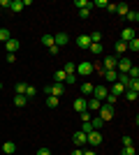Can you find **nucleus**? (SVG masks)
Listing matches in <instances>:
<instances>
[{
    "instance_id": "nucleus-1",
    "label": "nucleus",
    "mask_w": 139,
    "mask_h": 155,
    "mask_svg": "<svg viewBox=\"0 0 139 155\" xmlns=\"http://www.w3.org/2000/svg\"><path fill=\"white\" fill-rule=\"evenodd\" d=\"M74 74H79V77H91V74H93V63H88V60H79Z\"/></svg>"
},
{
    "instance_id": "nucleus-2",
    "label": "nucleus",
    "mask_w": 139,
    "mask_h": 155,
    "mask_svg": "<svg viewBox=\"0 0 139 155\" xmlns=\"http://www.w3.org/2000/svg\"><path fill=\"white\" fill-rule=\"evenodd\" d=\"M98 118H102V123L111 120V118H114V107H109V104H102V107L98 109Z\"/></svg>"
},
{
    "instance_id": "nucleus-3",
    "label": "nucleus",
    "mask_w": 139,
    "mask_h": 155,
    "mask_svg": "<svg viewBox=\"0 0 139 155\" xmlns=\"http://www.w3.org/2000/svg\"><path fill=\"white\" fill-rule=\"evenodd\" d=\"M86 143L91 146V148H95V146H100V143H102V134H100V130L88 132V134H86Z\"/></svg>"
},
{
    "instance_id": "nucleus-4",
    "label": "nucleus",
    "mask_w": 139,
    "mask_h": 155,
    "mask_svg": "<svg viewBox=\"0 0 139 155\" xmlns=\"http://www.w3.org/2000/svg\"><path fill=\"white\" fill-rule=\"evenodd\" d=\"M130 67H132V60L127 58V56H121V58L116 60V72H123V74H125Z\"/></svg>"
},
{
    "instance_id": "nucleus-5",
    "label": "nucleus",
    "mask_w": 139,
    "mask_h": 155,
    "mask_svg": "<svg viewBox=\"0 0 139 155\" xmlns=\"http://www.w3.org/2000/svg\"><path fill=\"white\" fill-rule=\"evenodd\" d=\"M107 95H109V88H107V86H102V84L93 86V97H95V100H100V102H102Z\"/></svg>"
},
{
    "instance_id": "nucleus-6",
    "label": "nucleus",
    "mask_w": 139,
    "mask_h": 155,
    "mask_svg": "<svg viewBox=\"0 0 139 155\" xmlns=\"http://www.w3.org/2000/svg\"><path fill=\"white\" fill-rule=\"evenodd\" d=\"M2 46H5V51H7V53H16V51L21 49V42H19L16 37H12L9 42H5Z\"/></svg>"
},
{
    "instance_id": "nucleus-7",
    "label": "nucleus",
    "mask_w": 139,
    "mask_h": 155,
    "mask_svg": "<svg viewBox=\"0 0 139 155\" xmlns=\"http://www.w3.org/2000/svg\"><path fill=\"white\" fill-rule=\"evenodd\" d=\"M67 42H70V35H67V32H56V35H53V44L58 46H63V44H67Z\"/></svg>"
},
{
    "instance_id": "nucleus-8",
    "label": "nucleus",
    "mask_w": 139,
    "mask_h": 155,
    "mask_svg": "<svg viewBox=\"0 0 139 155\" xmlns=\"http://www.w3.org/2000/svg\"><path fill=\"white\" fill-rule=\"evenodd\" d=\"M72 141H74V146H77V148H81V146H86V134H84L81 130H77V132L72 134Z\"/></svg>"
},
{
    "instance_id": "nucleus-9",
    "label": "nucleus",
    "mask_w": 139,
    "mask_h": 155,
    "mask_svg": "<svg viewBox=\"0 0 139 155\" xmlns=\"http://www.w3.org/2000/svg\"><path fill=\"white\" fill-rule=\"evenodd\" d=\"M116 56H107L104 60H102V65H100V67H102V70H116Z\"/></svg>"
},
{
    "instance_id": "nucleus-10",
    "label": "nucleus",
    "mask_w": 139,
    "mask_h": 155,
    "mask_svg": "<svg viewBox=\"0 0 139 155\" xmlns=\"http://www.w3.org/2000/svg\"><path fill=\"white\" fill-rule=\"evenodd\" d=\"M134 37H137V35H134V28H130V26L123 28V32H121V42H125V44H127V42L134 39Z\"/></svg>"
},
{
    "instance_id": "nucleus-11",
    "label": "nucleus",
    "mask_w": 139,
    "mask_h": 155,
    "mask_svg": "<svg viewBox=\"0 0 139 155\" xmlns=\"http://www.w3.org/2000/svg\"><path fill=\"white\" fill-rule=\"evenodd\" d=\"M109 93H111L114 97H121V95H123V93H125V86L116 81V84H111V88H109Z\"/></svg>"
},
{
    "instance_id": "nucleus-12",
    "label": "nucleus",
    "mask_w": 139,
    "mask_h": 155,
    "mask_svg": "<svg viewBox=\"0 0 139 155\" xmlns=\"http://www.w3.org/2000/svg\"><path fill=\"white\" fill-rule=\"evenodd\" d=\"M72 107H74V111H77V114H81V111H86V97H77Z\"/></svg>"
},
{
    "instance_id": "nucleus-13",
    "label": "nucleus",
    "mask_w": 139,
    "mask_h": 155,
    "mask_svg": "<svg viewBox=\"0 0 139 155\" xmlns=\"http://www.w3.org/2000/svg\"><path fill=\"white\" fill-rule=\"evenodd\" d=\"M100 107H102V102H100V100H95V97H93V100H86V111H98Z\"/></svg>"
},
{
    "instance_id": "nucleus-14",
    "label": "nucleus",
    "mask_w": 139,
    "mask_h": 155,
    "mask_svg": "<svg viewBox=\"0 0 139 155\" xmlns=\"http://www.w3.org/2000/svg\"><path fill=\"white\" fill-rule=\"evenodd\" d=\"M2 153H5V155H14V153H16V143H14V141H5V143H2Z\"/></svg>"
},
{
    "instance_id": "nucleus-15",
    "label": "nucleus",
    "mask_w": 139,
    "mask_h": 155,
    "mask_svg": "<svg viewBox=\"0 0 139 155\" xmlns=\"http://www.w3.org/2000/svg\"><path fill=\"white\" fill-rule=\"evenodd\" d=\"M9 12H14V14L23 12V0H12L9 2Z\"/></svg>"
},
{
    "instance_id": "nucleus-16",
    "label": "nucleus",
    "mask_w": 139,
    "mask_h": 155,
    "mask_svg": "<svg viewBox=\"0 0 139 155\" xmlns=\"http://www.w3.org/2000/svg\"><path fill=\"white\" fill-rule=\"evenodd\" d=\"M102 77H104L107 81L116 84V79H118V72H116V70H104V72H102Z\"/></svg>"
},
{
    "instance_id": "nucleus-17",
    "label": "nucleus",
    "mask_w": 139,
    "mask_h": 155,
    "mask_svg": "<svg viewBox=\"0 0 139 155\" xmlns=\"http://www.w3.org/2000/svg\"><path fill=\"white\" fill-rule=\"evenodd\" d=\"M127 12H130V5H127V2H118V5H116V14H118V16H125Z\"/></svg>"
},
{
    "instance_id": "nucleus-18",
    "label": "nucleus",
    "mask_w": 139,
    "mask_h": 155,
    "mask_svg": "<svg viewBox=\"0 0 139 155\" xmlns=\"http://www.w3.org/2000/svg\"><path fill=\"white\" fill-rule=\"evenodd\" d=\"M63 93H65L63 84H53V86H51V95H53V97H63Z\"/></svg>"
},
{
    "instance_id": "nucleus-19",
    "label": "nucleus",
    "mask_w": 139,
    "mask_h": 155,
    "mask_svg": "<svg viewBox=\"0 0 139 155\" xmlns=\"http://www.w3.org/2000/svg\"><path fill=\"white\" fill-rule=\"evenodd\" d=\"M9 39H12V32L7 30V28H0V44H5Z\"/></svg>"
},
{
    "instance_id": "nucleus-20",
    "label": "nucleus",
    "mask_w": 139,
    "mask_h": 155,
    "mask_svg": "<svg viewBox=\"0 0 139 155\" xmlns=\"http://www.w3.org/2000/svg\"><path fill=\"white\" fill-rule=\"evenodd\" d=\"M58 104H60V97H53V95L46 97V107H49V109H56Z\"/></svg>"
},
{
    "instance_id": "nucleus-21",
    "label": "nucleus",
    "mask_w": 139,
    "mask_h": 155,
    "mask_svg": "<svg viewBox=\"0 0 139 155\" xmlns=\"http://www.w3.org/2000/svg\"><path fill=\"white\" fill-rule=\"evenodd\" d=\"M81 93H84V97L93 95V84H91V81H86V84H81Z\"/></svg>"
},
{
    "instance_id": "nucleus-22",
    "label": "nucleus",
    "mask_w": 139,
    "mask_h": 155,
    "mask_svg": "<svg viewBox=\"0 0 139 155\" xmlns=\"http://www.w3.org/2000/svg\"><path fill=\"white\" fill-rule=\"evenodd\" d=\"M26 88H28V84H26V81H16V86H14L16 95H23V93H26Z\"/></svg>"
},
{
    "instance_id": "nucleus-23",
    "label": "nucleus",
    "mask_w": 139,
    "mask_h": 155,
    "mask_svg": "<svg viewBox=\"0 0 139 155\" xmlns=\"http://www.w3.org/2000/svg\"><path fill=\"white\" fill-rule=\"evenodd\" d=\"M26 104H28L26 95H14V107H26Z\"/></svg>"
},
{
    "instance_id": "nucleus-24",
    "label": "nucleus",
    "mask_w": 139,
    "mask_h": 155,
    "mask_svg": "<svg viewBox=\"0 0 139 155\" xmlns=\"http://www.w3.org/2000/svg\"><path fill=\"white\" fill-rule=\"evenodd\" d=\"M127 51V44H125V42H121V39H118V42H116V56H123V53H125Z\"/></svg>"
},
{
    "instance_id": "nucleus-25",
    "label": "nucleus",
    "mask_w": 139,
    "mask_h": 155,
    "mask_svg": "<svg viewBox=\"0 0 139 155\" xmlns=\"http://www.w3.org/2000/svg\"><path fill=\"white\" fill-rule=\"evenodd\" d=\"M91 46V39H88V35H79V49H88Z\"/></svg>"
},
{
    "instance_id": "nucleus-26",
    "label": "nucleus",
    "mask_w": 139,
    "mask_h": 155,
    "mask_svg": "<svg viewBox=\"0 0 139 155\" xmlns=\"http://www.w3.org/2000/svg\"><path fill=\"white\" fill-rule=\"evenodd\" d=\"M125 19L132 21V23H137V21H139V12H137V9H130V12L125 14Z\"/></svg>"
},
{
    "instance_id": "nucleus-27",
    "label": "nucleus",
    "mask_w": 139,
    "mask_h": 155,
    "mask_svg": "<svg viewBox=\"0 0 139 155\" xmlns=\"http://www.w3.org/2000/svg\"><path fill=\"white\" fill-rule=\"evenodd\" d=\"M74 5L79 7V9H91L93 2H88V0H74Z\"/></svg>"
},
{
    "instance_id": "nucleus-28",
    "label": "nucleus",
    "mask_w": 139,
    "mask_h": 155,
    "mask_svg": "<svg viewBox=\"0 0 139 155\" xmlns=\"http://www.w3.org/2000/svg\"><path fill=\"white\" fill-rule=\"evenodd\" d=\"M127 51H134V53L139 51V39H137V37H134V39H130V42H127Z\"/></svg>"
},
{
    "instance_id": "nucleus-29",
    "label": "nucleus",
    "mask_w": 139,
    "mask_h": 155,
    "mask_svg": "<svg viewBox=\"0 0 139 155\" xmlns=\"http://www.w3.org/2000/svg\"><path fill=\"white\" fill-rule=\"evenodd\" d=\"M125 74H127L130 79H139V67H137V65H132V67H130V70H127Z\"/></svg>"
},
{
    "instance_id": "nucleus-30",
    "label": "nucleus",
    "mask_w": 139,
    "mask_h": 155,
    "mask_svg": "<svg viewBox=\"0 0 139 155\" xmlns=\"http://www.w3.org/2000/svg\"><path fill=\"white\" fill-rule=\"evenodd\" d=\"M53 79H56V84H63V81H65V79H67V74H65V72H63V70H58V72H56V74H53Z\"/></svg>"
},
{
    "instance_id": "nucleus-31",
    "label": "nucleus",
    "mask_w": 139,
    "mask_h": 155,
    "mask_svg": "<svg viewBox=\"0 0 139 155\" xmlns=\"http://www.w3.org/2000/svg\"><path fill=\"white\" fill-rule=\"evenodd\" d=\"M42 44H44V46H53V35H49V32L42 35Z\"/></svg>"
},
{
    "instance_id": "nucleus-32",
    "label": "nucleus",
    "mask_w": 139,
    "mask_h": 155,
    "mask_svg": "<svg viewBox=\"0 0 139 155\" xmlns=\"http://www.w3.org/2000/svg\"><path fill=\"white\" fill-rule=\"evenodd\" d=\"M23 95H26V100H30V97H35V95H37V88H35V86H28Z\"/></svg>"
},
{
    "instance_id": "nucleus-33",
    "label": "nucleus",
    "mask_w": 139,
    "mask_h": 155,
    "mask_svg": "<svg viewBox=\"0 0 139 155\" xmlns=\"http://www.w3.org/2000/svg\"><path fill=\"white\" fill-rule=\"evenodd\" d=\"M74 70H77V63H65V67H63L65 74H74Z\"/></svg>"
},
{
    "instance_id": "nucleus-34",
    "label": "nucleus",
    "mask_w": 139,
    "mask_h": 155,
    "mask_svg": "<svg viewBox=\"0 0 139 155\" xmlns=\"http://www.w3.org/2000/svg\"><path fill=\"white\" fill-rule=\"evenodd\" d=\"M91 125H93V130H100L104 123H102V118H98V116H95V118H91Z\"/></svg>"
},
{
    "instance_id": "nucleus-35",
    "label": "nucleus",
    "mask_w": 139,
    "mask_h": 155,
    "mask_svg": "<svg viewBox=\"0 0 139 155\" xmlns=\"http://www.w3.org/2000/svg\"><path fill=\"white\" fill-rule=\"evenodd\" d=\"M88 49H91L93 56H100V53H102V44H91Z\"/></svg>"
},
{
    "instance_id": "nucleus-36",
    "label": "nucleus",
    "mask_w": 139,
    "mask_h": 155,
    "mask_svg": "<svg viewBox=\"0 0 139 155\" xmlns=\"http://www.w3.org/2000/svg\"><path fill=\"white\" fill-rule=\"evenodd\" d=\"M123 95H125V100H130V102H134L139 93H137V91H125V93H123Z\"/></svg>"
},
{
    "instance_id": "nucleus-37",
    "label": "nucleus",
    "mask_w": 139,
    "mask_h": 155,
    "mask_svg": "<svg viewBox=\"0 0 139 155\" xmlns=\"http://www.w3.org/2000/svg\"><path fill=\"white\" fill-rule=\"evenodd\" d=\"M121 155H134V146H123Z\"/></svg>"
},
{
    "instance_id": "nucleus-38",
    "label": "nucleus",
    "mask_w": 139,
    "mask_h": 155,
    "mask_svg": "<svg viewBox=\"0 0 139 155\" xmlns=\"http://www.w3.org/2000/svg\"><path fill=\"white\" fill-rule=\"evenodd\" d=\"M81 132H84V134H88V132H93V125H91V120L81 125Z\"/></svg>"
},
{
    "instance_id": "nucleus-39",
    "label": "nucleus",
    "mask_w": 139,
    "mask_h": 155,
    "mask_svg": "<svg viewBox=\"0 0 139 155\" xmlns=\"http://www.w3.org/2000/svg\"><path fill=\"white\" fill-rule=\"evenodd\" d=\"M79 116H81V120H84V123H88V120H91V111H81V114H79Z\"/></svg>"
},
{
    "instance_id": "nucleus-40",
    "label": "nucleus",
    "mask_w": 139,
    "mask_h": 155,
    "mask_svg": "<svg viewBox=\"0 0 139 155\" xmlns=\"http://www.w3.org/2000/svg\"><path fill=\"white\" fill-rule=\"evenodd\" d=\"M123 146H134L132 137H123Z\"/></svg>"
},
{
    "instance_id": "nucleus-41",
    "label": "nucleus",
    "mask_w": 139,
    "mask_h": 155,
    "mask_svg": "<svg viewBox=\"0 0 139 155\" xmlns=\"http://www.w3.org/2000/svg\"><path fill=\"white\" fill-rule=\"evenodd\" d=\"M107 5H109L107 0H95V2H93V7H107Z\"/></svg>"
},
{
    "instance_id": "nucleus-42",
    "label": "nucleus",
    "mask_w": 139,
    "mask_h": 155,
    "mask_svg": "<svg viewBox=\"0 0 139 155\" xmlns=\"http://www.w3.org/2000/svg\"><path fill=\"white\" fill-rule=\"evenodd\" d=\"M79 16L81 19H88V16H91V9H79Z\"/></svg>"
},
{
    "instance_id": "nucleus-43",
    "label": "nucleus",
    "mask_w": 139,
    "mask_h": 155,
    "mask_svg": "<svg viewBox=\"0 0 139 155\" xmlns=\"http://www.w3.org/2000/svg\"><path fill=\"white\" fill-rule=\"evenodd\" d=\"M49 53H51V56H58V53H60V49H58L56 44H53V46H49Z\"/></svg>"
},
{
    "instance_id": "nucleus-44",
    "label": "nucleus",
    "mask_w": 139,
    "mask_h": 155,
    "mask_svg": "<svg viewBox=\"0 0 139 155\" xmlns=\"http://www.w3.org/2000/svg\"><path fill=\"white\" fill-rule=\"evenodd\" d=\"M37 155H51V150L46 148V146H42V148H40V150H37Z\"/></svg>"
},
{
    "instance_id": "nucleus-45",
    "label": "nucleus",
    "mask_w": 139,
    "mask_h": 155,
    "mask_svg": "<svg viewBox=\"0 0 139 155\" xmlns=\"http://www.w3.org/2000/svg\"><path fill=\"white\" fill-rule=\"evenodd\" d=\"M65 81H67V84H77V74H67Z\"/></svg>"
},
{
    "instance_id": "nucleus-46",
    "label": "nucleus",
    "mask_w": 139,
    "mask_h": 155,
    "mask_svg": "<svg viewBox=\"0 0 139 155\" xmlns=\"http://www.w3.org/2000/svg\"><path fill=\"white\" fill-rule=\"evenodd\" d=\"M7 63H16V53H7Z\"/></svg>"
},
{
    "instance_id": "nucleus-47",
    "label": "nucleus",
    "mask_w": 139,
    "mask_h": 155,
    "mask_svg": "<svg viewBox=\"0 0 139 155\" xmlns=\"http://www.w3.org/2000/svg\"><path fill=\"white\" fill-rule=\"evenodd\" d=\"M107 12H111V14H116V5H114V2H109V5H107Z\"/></svg>"
},
{
    "instance_id": "nucleus-48",
    "label": "nucleus",
    "mask_w": 139,
    "mask_h": 155,
    "mask_svg": "<svg viewBox=\"0 0 139 155\" xmlns=\"http://www.w3.org/2000/svg\"><path fill=\"white\" fill-rule=\"evenodd\" d=\"M9 2H12V0H0V7H7V9H9Z\"/></svg>"
},
{
    "instance_id": "nucleus-49",
    "label": "nucleus",
    "mask_w": 139,
    "mask_h": 155,
    "mask_svg": "<svg viewBox=\"0 0 139 155\" xmlns=\"http://www.w3.org/2000/svg\"><path fill=\"white\" fill-rule=\"evenodd\" d=\"M72 155H84V148H74V150H72Z\"/></svg>"
},
{
    "instance_id": "nucleus-50",
    "label": "nucleus",
    "mask_w": 139,
    "mask_h": 155,
    "mask_svg": "<svg viewBox=\"0 0 139 155\" xmlns=\"http://www.w3.org/2000/svg\"><path fill=\"white\" fill-rule=\"evenodd\" d=\"M84 155H98V153H95V148H88V150H84Z\"/></svg>"
},
{
    "instance_id": "nucleus-51",
    "label": "nucleus",
    "mask_w": 139,
    "mask_h": 155,
    "mask_svg": "<svg viewBox=\"0 0 139 155\" xmlns=\"http://www.w3.org/2000/svg\"><path fill=\"white\" fill-rule=\"evenodd\" d=\"M0 91H2V81H0Z\"/></svg>"
},
{
    "instance_id": "nucleus-52",
    "label": "nucleus",
    "mask_w": 139,
    "mask_h": 155,
    "mask_svg": "<svg viewBox=\"0 0 139 155\" xmlns=\"http://www.w3.org/2000/svg\"><path fill=\"white\" fill-rule=\"evenodd\" d=\"M0 46H2V44H0Z\"/></svg>"
}]
</instances>
